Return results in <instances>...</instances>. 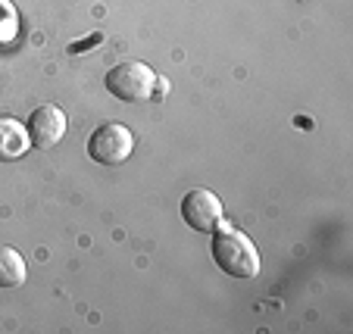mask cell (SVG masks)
<instances>
[{
    "label": "cell",
    "mask_w": 353,
    "mask_h": 334,
    "mask_svg": "<svg viewBox=\"0 0 353 334\" xmlns=\"http://www.w3.org/2000/svg\"><path fill=\"white\" fill-rule=\"evenodd\" d=\"M134 150V134L122 122H103L88 138V154L100 166H122Z\"/></svg>",
    "instance_id": "3"
},
{
    "label": "cell",
    "mask_w": 353,
    "mask_h": 334,
    "mask_svg": "<svg viewBox=\"0 0 353 334\" xmlns=\"http://www.w3.org/2000/svg\"><path fill=\"white\" fill-rule=\"evenodd\" d=\"M213 260L232 278H254L260 275V250L256 244L247 238L244 231H238L234 225H228L225 219L213 228Z\"/></svg>",
    "instance_id": "1"
},
{
    "label": "cell",
    "mask_w": 353,
    "mask_h": 334,
    "mask_svg": "<svg viewBox=\"0 0 353 334\" xmlns=\"http://www.w3.org/2000/svg\"><path fill=\"white\" fill-rule=\"evenodd\" d=\"M32 138H28L26 122L13 119V116H0V163H13L28 154Z\"/></svg>",
    "instance_id": "6"
},
{
    "label": "cell",
    "mask_w": 353,
    "mask_h": 334,
    "mask_svg": "<svg viewBox=\"0 0 353 334\" xmlns=\"http://www.w3.org/2000/svg\"><path fill=\"white\" fill-rule=\"evenodd\" d=\"M154 87H157V72L141 60H125L107 72V91L116 101H128V103L154 101Z\"/></svg>",
    "instance_id": "2"
},
{
    "label": "cell",
    "mask_w": 353,
    "mask_h": 334,
    "mask_svg": "<svg viewBox=\"0 0 353 334\" xmlns=\"http://www.w3.org/2000/svg\"><path fill=\"white\" fill-rule=\"evenodd\" d=\"M28 128V138H32V147H41V150H50L57 147L63 138H66V128H69V119L57 103H44L38 107L26 122Z\"/></svg>",
    "instance_id": "4"
},
{
    "label": "cell",
    "mask_w": 353,
    "mask_h": 334,
    "mask_svg": "<svg viewBox=\"0 0 353 334\" xmlns=\"http://www.w3.org/2000/svg\"><path fill=\"white\" fill-rule=\"evenodd\" d=\"M181 219L194 228V231H213L222 222V200L219 194L207 191V187H194L181 200Z\"/></svg>",
    "instance_id": "5"
},
{
    "label": "cell",
    "mask_w": 353,
    "mask_h": 334,
    "mask_svg": "<svg viewBox=\"0 0 353 334\" xmlns=\"http://www.w3.org/2000/svg\"><path fill=\"white\" fill-rule=\"evenodd\" d=\"M28 275L26 256L16 247H0V288H19Z\"/></svg>",
    "instance_id": "7"
},
{
    "label": "cell",
    "mask_w": 353,
    "mask_h": 334,
    "mask_svg": "<svg viewBox=\"0 0 353 334\" xmlns=\"http://www.w3.org/2000/svg\"><path fill=\"white\" fill-rule=\"evenodd\" d=\"M19 38V10L13 7V0H0V47L16 44Z\"/></svg>",
    "instance_id": "8"
}]
</instances>
